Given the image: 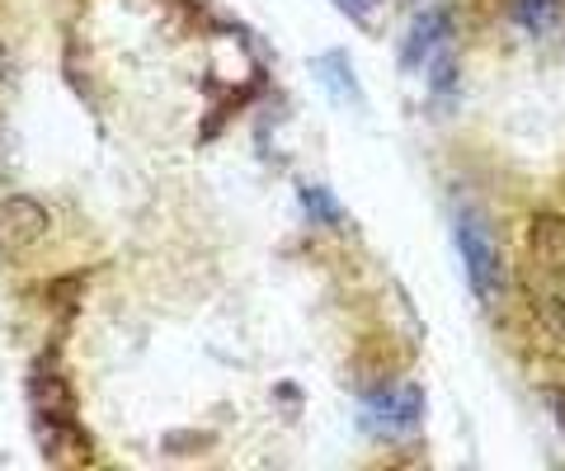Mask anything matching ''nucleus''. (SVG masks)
Here are the masks:
<instances>
[{
	"mask_svg": "<svg viewBox=\"0 0 565 471\" xmlns=\"http://www.w3.org/2000/svg\"><path fill=\"white\" fill-rule=\"evenodd\" d=\"M43 236H47V207L39 199H24V194L0 199V250L39 246Z\"/></svg>",
	"mask_w": 565,
	"mask_h": 471,
	"instance_id": "1",
	"label": "nucleus"
},
{
	"mask_svg": "<svg viewBox=\"0 0 565 471\" xmlns=\"http://www.w3.org/2000/svg\"><path fill=\"white\" fill-rule=\"evenodd\" d=\"M462 255H467V274L481 298H494V288H500V250H494V240L486 236L481 222H462Z\"/></svg>",
	"mask_w": 565,
	"mask_h": 471,
	"instance_id": "2",
	"label": "nucleus"
},
{
	"mask_svg": "<svg viewBox=\"0 0 565 471\" xmlns=\"http://www.w3.org/2000/svg\"><path fill=\"white\" fill-rule=\"evenodd\" d=\"M527 240H533V259L542 278H556L565 283V217L561 213H537L527 226Z\"/></svg>",
	"mask_w": 565,
	"mask_h": 471,
	"instance_id": "3",
	"label": "nucleus"
},
{
	"mask_svg": "<svg viewBox=\"0 0 565 471\" xmlns=\"http://www.w3.org/2000/svg\"><path fill=\"white\" fill-rule=\"evenodd\" d=\"M519 14L533 29H552L561 20V0H519Z\"/></svg>",
	"mask_w": 565,
	"mask_h": 471,
	"instance_id": "4",
	"label": "nucleus"
},
{
	"mask_svg": "<svg viewBox=\"0 0 565 471\" xmlns=\"http://www.w3.org/2000/svg\"><path fill=\"white\" fill-rule=\"evenodd\" d=\"M340 6H344L349 14H367V10H373V6H377V0H340Z\"/></svg>",
	"mask_w": 565,
	"mask_h": 471,
	"instance_id": "5",
	"label": "nucleus"
},
{
	"mask_svg": "<svg viewBox=\"0 0 565 471\" xmlns=\"http://www.w3.org/2000/svg\"><path fill=\"white\" fill-rule=\"evenodd\" d=\"M6 161H10V137H6V124H0V174H6Z\"/></svg>",
	"mask_w": 565,
	"mask_h": 471,
	"instance_id": "6",
	"label": "nucleus"
},
{
	"mask_svg": "<svg viewBox=\"0 0 565 471\" xmlns=\"http://www.w3.org/2000/svg\"><path fill=\"white\" fill-rule=\"evenodd\" d=\"M0 76H6V52H0Z\"/></svg>",
	"mask_w": 565,
	"mask_h": 471,
	"instance_id": "7",
	"label": "nucleus"
}]
</instances>
